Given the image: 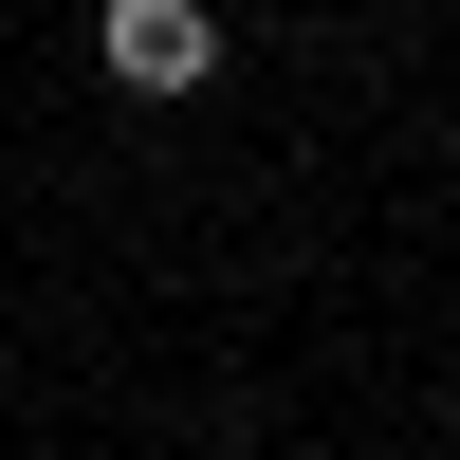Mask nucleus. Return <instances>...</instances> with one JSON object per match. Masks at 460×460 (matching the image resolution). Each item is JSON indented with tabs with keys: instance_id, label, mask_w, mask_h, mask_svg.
I'll use <instances>...</instances> for the list:
<instances>
[{
	"instance_id": "obj_1",
	"label": "nucleus",
	"mask_w": 460,
	"mask_h": 460,
	"mask_svg": "<svg viewBox=\"0 0 460 460\" xmlns=\"http://www.w3.org/2000/svg\"><path fill=\"white\" fill-rule=\"evenodd\" d=\"M93 74H111L129 111H184V93L221 74V19H203V0H93Z\"/></svg>"
}]
</instances>
